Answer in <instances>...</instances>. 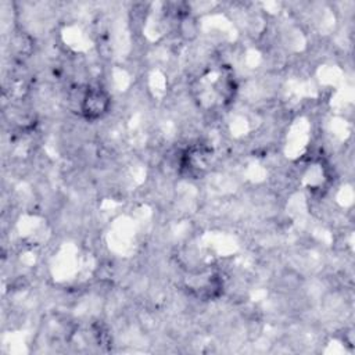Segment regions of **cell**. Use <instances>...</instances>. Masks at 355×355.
<instances>
[{
    "label": "cell",
    "mask_w": 355,
    "mask_h": 355,
    "mask_svg": "<svg viewBox=\"0 0 355 355\" xmlns=\"http://www.w3.org/2000/svg\"><path fill=\"white\" fill-rule=\"evenodd\" d=\"M111 108V96L100 85L87 86L79 101V111L86 121H98L108 114Z\"/></svg>",
    "instance_id": "6da1fadb"
},
{
    "label": "cell",
    "mask_w": 355,
    "mask_h": 355,
    "mask_svg": "<svg viewBox=\"0 0 355 355\" xmlns=\"http://www.w3.org/2000/svg\"><path fill=\"white\" fill-rule=\"evenodd\" d=\"M189 290L193 295L202 300L216 298L222 293V279L215 272H201L191 277L189 283Z\"/></svg>",
    "instance_id": "7a4b0ae2"
},
{
    "label": "cell",
    "mask_w": 355,
    "mask_h": 355,
    "mask_svg": "<svg viewBox=\"0 0 355 355\" xmlns=\"http://www.w3.org/2000/svg\"><path fill=\"white\" fill-rule=\"evenodd\" d=\"M205 166H207V153L204 148H200V147H193L187 150L180 159L182 171H184L190 176L200 173V171H202Z\"/></svg>",
    "instance_id": "3957f363"
}]
</instances>
